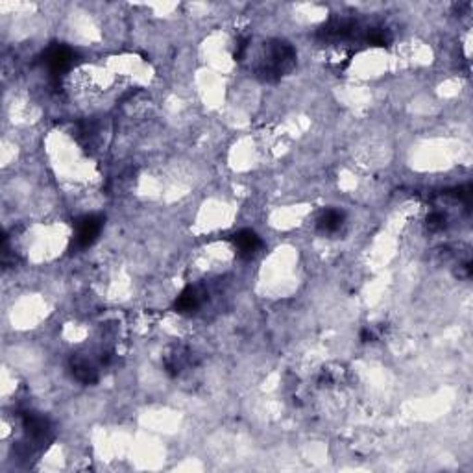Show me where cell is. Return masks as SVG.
<instances>
[{
	"mask_svg": "<svg viewBox=\"0 0 473 473\" xmlns=\"http://www.w3.org/2000/svg\"><path fill=\"white\" fill-rule=\"evenodd\" d=\"M296 59H298V54H296L294 46L288 41H266L265 48H263V56L255 65V76L261 82H266V84L279 82L296 67Z\"/></svg>",
	"mask_w": 473,
	"mask_h": 473,
	"instance_id": "cell-1",
	"label": "cell"
},
{
	"mask_svg": "<svg viewBox=\"0 0 473 473\" xmlns=\"http://www.w3.org/2000/svg\"><path fill=\"white\" fill-rule=\"evenodd\" d=\"M21 423H23L24 434H26L28 442H34L35 445H43L50 440V422L39 412L26 411L21 416Z\"/></svg>",
	"mask_w": 473,
	"mask_h": 473,
	"instance_id": "cell-2",
	"label": "cell"
},
{
	"mask_svg": "<svg viewBox=\"0 0 473 473\" xmlns=\"http://www.w3.org/2000/svg\"><path fill=\"white\" fill-rule=\"evenodd\" d=\"M102 225H104V219L96 216V214H89V216L80 219L76 222V235H74L76 246L84 250L89 248L91 244H95L98 235H100Z\"/></svg>",
	"mask_w": 473,
	"mask_h": 473,
	"instance_id": "cell-3",
	"label": "cell"
},
{
	"mask_svg": "<svg viewBox=\"0 0 473 473\" xmlns=\"http://www.w3.org/2000/svg\"><path fill=\"white\" fill-rule=\"evenodd\" d=\"M74 57H76V54H74L73 48H68L65 45H54L46 50L45 63L48 71L57 76V74L67 73L68 68L73 67Z\"/></svg>",
	"mask_w": 473,
	"mask_h": 473,
	"instance_id": "cell-4",
	"label": "cell"
},
{
	"mask_svg": "<svg viewBox=\"0 0 473 473\" xmlns=\"http://www.w3.org/2000/svg\"><path fill=\"white\" fill-rule=\"evenodd\" d=\"M233 244H235L236 254L241 255L243 259H252L263 246L257 233L252 230H243L235 233L233 235Z\"/></svg>",
	"mask_w": 473,
	"mask_h": 473,
	"instance_id": "cell-5",
	"label": "cell"
},
{
	"mask_svg": "<svg viewBox=\"0 0 473 473\" xmlns=\"http://www.w3.org/2000/svg\"><path fill=\"white\" fill-rule=\"evenodd\" d=\"M203 298H205V293H203L200 287H187L183 293L178 296L174 304V309L180 313V315H192L194 310L200 309V305L203 304Z\"/></svg>",
	"mask_w": 473,
	"mask_h": 473,
	"instance_id": "cell-6",
	"label": "cell"
},
{
	"mask_svg": "<svg viewBox=\"0 0 473 473\" xmlns=\"http://www.w3.org/2000/svg\"><path fill=\"white\" fill-rule=\"evenodd\" d=\"M71 370H73L74 379H78L80 383L93 384L98 381V370H96L87 359L73 357V359H71Z\"/></svg>",
	"mask_w": 473,
	"mask_h": 473,
	"instance_id": "cell-7",
	"label": "cell"
},
{
	"mask_svg": "<svg viewBox=\"0 0 473 473\" xmlns=\"http://www.w3.org/2000/svg\"><path fill=\"white\" fill-rule=\"evenodd\" d=\"M189 364H191V353L183 348H176L172 353L165 357V368H167V372L170 375H178Z\"/></svg>",
	"mask_w": 473,
	"mask_h": 473,
	"instance_id": "cell-8",
	"label": "cell"
},
{
	"mask_svg": "<svg viewBox=\"0 0 473 473\" xmlns=\"http://www.w3.org/2000/svg\"><path fill=\"white\" fill-rule=\"evenodd\" d=\"M344 224V213L338 209H327L320 214L318 219V230L324 233H335L342 228Z\"/></svg>",
	"mask_w": 473,
	"mask_h": 473,
	"instance_id": "cell-9",
	"label": "cell"
},
{
	"mask_svg": "<svg viewBox=\"0 0 473 473\" xmlns=\"http://www.w3.org/2000/svg\"><path fill=\"white\" fill-rule=\"evenodd\" d=\"M447 225V216L442 211H434L427 216V228L431 231H442Z\"/></svg>",
	"mask_w": 473,
	"mask_h": 473,
	"instance_id": "cell-10",
	"label": "cell"
},
{
	"mask_svg": "<svg viewBox=\"0 0 473 473\" xmlns=\"http://www.w3.org/2000/svg\"><path fill=\"white\" fill-rule=\"evenodd\" d=\"M248 46H250V37H241V39L236 41L235 54H233L235 62H243V57L246 56V52H248Z\"/></svg>",
	"mask_w": 473,
	"mask_h": 473,
	"instance_id": "cell-11",
	"label": "cell"
},
{
	"mask_svg": "<svg viewBox=\"0 0 473 473\" xmlns=\"http://www.w3.org/2000/svg\"><path fill=\"white\" fill-rule=\"evenodd\" d=\"M458 277H470L472 276V265L470 263H464V265H461L458 266Z\"/></svg>",
	"mask_w": 473,
	"mask_h": 473,
	"instance_id": "cell-12",
	"label": "cell"
}]
</instances>
